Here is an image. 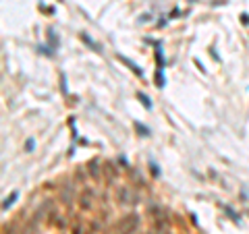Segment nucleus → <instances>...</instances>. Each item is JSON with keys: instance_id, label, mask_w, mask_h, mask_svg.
Here are the masks:
<instances>
[{"instance_id": "2", "label": "nucleus", "mask_w": 249, "mask_h": 234, "mask_svg": "<svg viewBox=\"0 0 249 234\" xmlns=\"http://www.w3.org/2000/svg\"><path fill=\"white\" fill-rule=\"evenodd\" d=\"M135 126H137V131L141 133V135H145V137L150 135V129H147V126H145V124H141V122H135Z\"/></svg>"}, {"instance_id": "3", "label": "nucleus", "mask_w": 249, "mask_h": 234, "mask_svg": "<svg viewBox=\"0 0 249 234\" xmlns=\"http://www.w3.org/2000/svg\"><path fill=\"white\" fill-rule=\"evenodd\" d=\"M139 100L143 102V106H145L147 110H152V102H150V97H147V95H143V93H139Z\"/></svg>"}, {"instance_id": "1", "label": "nucleus", "mask_w": 249, "mask_h": 234, "mask_svg": "<svg viewBox=\"0 0 249 234\" xmlns=\"http://www.w3.org/2000/svg\"><path fill=\"white\" fill-rule=\"evenodd\" d=\"M17 197H19V193H12L11 197H6V201L2 203V209H8V207H11L12 203H15V199H17Z\"/></svg>"}, {"instance_id": "4", "label": "nucleus", "mask_w": 249, "mask_h": 234, "mask_svg": "<svg viewBox=\"0 0 249 234\" xmlns=\"http://www.w3.org/2000/svg\"><path fill=\"white\" fill-rule=\"evenodd\" d=\"M33 147H35V141L33 139H27V151H33Z\"/></svg>"}]
</instances>
